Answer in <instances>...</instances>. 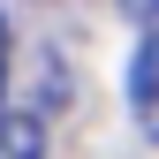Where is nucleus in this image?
I'll return each mask as SVG.
<instances>
[{
    "mask_svg": "<svg viewBox=\"0 0 159 159\" xmlns=\"http://www.w3.org/2000/svg\"><path fill=\"white\" fill-rule=\"evenodd\" d=\"M0 159H46V121L38 114H8L0 121Z\"/></svg>",
    "mask_w": 159,
    "mask_h": 159,
    "instance_id": "obj_2",
    "label": "nucleus"
},
{
    "mask_svg": "<svg viewBox=\"0 0 159 159\" xmlns=\"http://www.w3.org/2000/svg\"><path fill=\"white\" fill-rule=\"evenodd\" d=\"M121 91H129L136 129L159 144V30H144V38H136V53H129V68H121Z\"/></svg>",
    "mask_w": 159,
    "mask_h": 159,
    "instance_id": "obj_1",
    "label": "nucleus"
},
{
    "mask_svg": "<svg viewBox=\"0 0 159 159\" xmlns=\"http://www.w3.org/2000/svg\"><path fill=\"white\" fill-rule=\"evenodd\" d=\"M0 91H8V23H0Z\"/></svg>",
    "mask_w": 159,
    "mask_h": 159,
    "instance_id": "obj_3",
    "label": "nucleus"
}]
</instances>
